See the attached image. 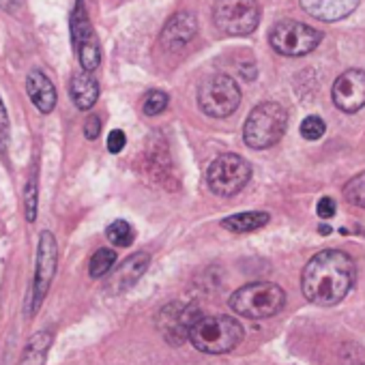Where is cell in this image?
Returning <instances> with one entry per match:
<instances>
[{
  "instance_id": "cell-1",
  "label": "cell",
  "mask_w": 365,
  "mask_h": 365,
  "mask_svg": "<svg viewBox=\"0 0 365 365\" xmlns=\"http://www.w3.org/2000/svg\"><path fill=\"white\" fill-rule=\"evenodd\" d=\"M354 282V262L346 252L324 250L303 269L301 288L307 301L329 307L339 303Z\"/></svg>"
},
{
  "instance_id": "cell-2",
  "label": "cell",
  "mask_w": 365,
  "mask_h": 365,
  "mask_svg": "<svg viewBox=\"0 0 365 365\" xmlns=\"http://www.w3.org/2000/svg\"><path fill=\"white\" fill-rule=\"evenodd\" d=\"M243 339V327L232 316L215 314L200 316L192 327L190 341L196 350L207 354H224L237 348Z\"/></svg>"
},
{
  "instance_id": "cell-3",
  "label": "cell",
  "mask_w": 365,
  "mask_h": 365,
  "mask_svg": "<svg viewBox=\"0 0 365 365\" xmlns=\"http://www.w3.org/2000/svg\"><path fill=\"white\" fill-rule=\"evenodd\" d=\"M286 125H288V114L284 106L275 101L260 103L250 112L245 120L243 140L250 148H256V150L269 148L284 138Z\"/></svg>"
},
{
  "instance_id": "cell-4",
  "label": "cell",
  "mask_w": 365,
  "mask_h": 365,
  "mask_svg": "<svg viewBox=\"0 0 365 365\" xmlns=\"http://www.w3.org/2000/svg\"><path fill=\"white\" fill-rule=\"evenodd\" d=\"M286 303V294L277 284L271 282H254L243 288H239L230 297V307L252 320L271 318L282 312Z\"/></svg>"
},
{
  "instance_id": "cell-5",
  "label": "cell",
  "mask_w": 365,
  "mask_h": 365,
  "mask_svg": "<svg viewBox=\"0 0 365 365\" xmlns=\"http://www.w3.org/2000/svg\"><path fill=\"white\" fill-rule=\"evenodd\" d=\"M250 178H252V168L237 153L220 155L209 165V174H207L209 190L215 196H224V198L239 194L250 182Z\"/></svg>"
},
{
  "instance_id": "cell-6",
  "label": "cell",
  "mask_w": 365,
  "mask_h": 365,
  "mask_svg": "<svg viewBox=\"0 0 365 365\" xmlns=\"http://www.w3.org/2000/svg\"><path fill=\"white\" fill-rule=\"evenodd\" d=\"M213 22L226 35H252L260 24V5L258 0H217Z\"/></svg>"
},
{
  "instance_id": "cell-7",
  "label": "cell",
  "mask_w": 365,
  "mask_h": 365,
  "mask_svg": "<svg viewBox=\"0 0 365 365\" xmlns=\"http://www.w3.org/2000/svg\"><path fill=\"white\" fill-rule=\"evenodd\" d=\"M198 103H200V110L207 116L226 118V116H230L239 108V103H241V88L226 73L211 76L198 88Z\"/></svg>"
},
{
  "instance_id": "cell-8",
  "label": "cell",
  "mask_w": 365,
  "mask_h": 365,
  "mask_svg": "<svg viewBox=\"0 0 365 365\" xmlns=\"http://www.w3.org/2000/svg\"><path fill=\"white\" fill-rule=\"evenodd\" d=\"M320 39L322 33L297 20L277 22L269 35L271 48L282 56H305L318 48Z\"/></svg>"
},
{
  "instance_id": "cell-9",
  "label": "cell",
  "mask_w": 365,
  "mask_h": 365,
  "mask_svg": "<svg viewBox=\"0 0 365 365\" xmlns=\"http://www.w3.org/2000/svg\"><path fill=\"white\" fill-rule=\"evenodd\" d=\"M56 258H58V247L56 239L50 230H43L39 235V247H37V267H35V284H33V312L39 309L43 303L54 273H56Z\"/></svg>"
},
{
  "instance_id": "cell-10",
  "label": "cell",
  "mask_w": 365,
  "mask_h": 365,
  "mask_svg": "<svg viewBox=\"0 0 365 365\" xmlns=\"http://www.w3.org/2000/svg\"><path fill=\"white\" fill-rule=\"evenodd\" d=\"M198 318H200V314H198L196 305L170 303L159 312L157 327L170 344H180V341L190 339L192 327L198 322Z\"/></svg>"
},
{
  "instance_id": "cell-11",
  "label": "cell",
  "mask_w": 365,
  "mask_h": 365,
  "mask_svg": "<svg viewBox=\"0 0 365 365\" xmlns=\"http://www.w3.org/2000/svg\"><path fill=\"white\" fill-rule=\"evenodd\" d=\"M333 103L346 112L354 114L365 108V71L363 69H348L344 71L331 91Z\"/></svg>"
},
{
  "instance_id": "cell-12",
  "label": "cell",
  "mask_w": 365,
  "mask_h": 365,
  "mask_svg": "<svg viewBox=\"0 0 365 365\" xmlns=\"http://www.w3.org/2000/svg\"><path fill=\"white\" fill-rule=\"evenodd\" d=\"M196 33H198L196 16L192 11H178L165 22V26L159 35V43L168 52H178L196 37Z\"/></svg>"
},
{
  "instance_id": "cell-13",
  "label": "cell",
  "mask_w": 365,
  "mask_h": 365,
  "mask_svg": "<svg viewBox=\"0 0 365 365\" xmlns=\"http://www.w3.org/2000/svg\"><path fill=\"white\" fill-rule=\"evenodd\" d=\"M150 256L146 252H138L133 256H129L127 260H123V264L112 273V277L108 279V290L112 294H120L127 292L131 286L138 284V279L144 275V271L148 269Z\"/></svg>"
},
{
  "instance_id": "cell-14",
  "label": "cell",
  "mask_w": 365,
  "mask_h": 365,
  "mask_svg": "<svg viewBox=\"0 0 365 365\" xmlns=\"http://www.w3.org/2000/svg\"><path fill=\"white\" fill-rule=\"evenodd\" d=\"M301 7L320 22H337L359 7V0H301Z\"/></svg>"
},
{
  "instance_id": "cell-15",
  "label": "cell",
  "mask_w": 365,
  "mask_h": 365,
  "mask_svg": "<svg viewBox=\"0 0 365 365\" xmlns=\"http://www.w3.org/2000/svg\"><path fill=\"white\" fill-rule=\"evenodd\" d=\"M26 91H29L31 101L35 103V108L41 114H50L54 110V106H56V88H54L52 80L43 71L35 69V71L29 73Z\"/></svg>"
},
{
  "instance_id": "cell-16",
  "label": "cell",
  "mask_w": 365,
  "mask_h": 365,
  "mask_svg": "<svg viewBox=\"0 0 365 365\" xmlns=\"http://www.w3.org/2000/svg\"><path fill=\"white\" fill-rule=\"evenodd\" d=\"M69 93H71V99H73L76 108L91 110L99 99V84L88 71H78L71 78Z\"/></svg>"
},
{
  "instance_id": "cell-17",
  "label": "cell",
  "mask_w": 365,
  "mask_h": 365,
  "mask_svg": "<svg viewBox=\"0 0 365 365\" xmlns=\"http://www.w3.org/2000/svg\"><path fill=\"white\" fill-rule=\"evenodd\" d=\"M71 39H73V46L76 50L95 39V31H93V24L88 20V14H86V7H84V0H76V9L71 14Z\"/></svg>"
},
{
  "instance_id": "cell-18",
  "label": "cell",
  "mask_w": 365,
  "mask_h": 365,
  "mask_svg": "<svg viewBox=\"0 0 365 365\" xmlns=\"http://www.w3.org/2000/svg\"><path fill=\"white\" fill-rule=\"evenodd\" d=\"M269 224V213H260V211H250V213H237L230 215L222 222V226L230 232H254L262 226Z\"/></svg>"
},
{
  "instance_id": "cell-19",
  "label": "cell",
  "mask_w": 365,
  "mask_h": 365,
  "mask_svg": "<svg viewBox=\"0 0 365 365\" xmlns=\"http://www.w3.org/2000/svg\"><path fill=\"white\" fill-rule=\"evenodd\" d=\"M52 344V333L50 331H39L35 333L24 350V356L20 361V365H46V356Z\"/></svg>"
},
{
  "instance_id": "cell-20",
  "label": "cell",
  "mask_w": 365,
  "mask_h": 365,
  "mask_svg": "<svg viewBox=\"0 0 365 365\" xmlns=\"http://www.w3.org/2000/svg\"><path fill=\"white\" fill-rule=\"evenodd\" d=\"M76 52H78V58H80V65H82L84 71L91 73V71H95L99 67V63H101V50H99L97 37L91 39V41H86V43H82Z\"/></svg>"
},
{
  "instance_id": "cell-21",
  "label": "cell",
  "mask_w": 365,
  "mask_h": 365,
  "mask_svg": "<svg viewBox=\"0 0 365 365\" xmlns=\"http://www.w3.org/2000/svg\"><path fill=\"white\" fill-rule=\"evenodd\" d=\"M106 237H108V241H110V243H114L116 247H127V245H131V243H133L135 232H133V228H131L127 222L118 220V222H112V224L108 226Z\"/></svg>"
},
{
  "instance_id": "cell-22",
  "label": "cell",
  "mask_w": 365,
  "mask_h": 365,
  "mask_svg": "<svg viewBox=\"0 0 365 365\" xmlns=\"http://www.w3.org/2000/svg\"><path fill=\"white\" fill-rule=\"evenodd\" d=\"M344 196L352 207L365 209V172L356 174L354 178H350L344 187Z\"/></svg>"
},
{
  "instance_id": "cell-23",
  "label": "cell",
  "mask_w": 365,
  "mask_h": 365,
  "mask_svg": "<svg viewBox=\"0 0 365 365\" xmlns=\"http://www.w3.org/2000/svg\"><path fill=\"white\" fill-rule=\"evenodd\" d=\"M116 262V254L112 250H99L93 258H91V267H88V273L91 277H103L110 273V269L114 267Z\"/></svg>"
},
{
  "instance_id": "cell-24",
  "label": "cell",
  "mask_w": 365,
  "mask_h": 365,
  "mask_svg": "<svg viewBox=\"0 0 365 365\" xmlns=\"http://www.w3.org/2000/svg\"><path fill=\"white\" fill-rule=\"evenodd\" d=\"M168 108V95L163 91H150L142 101V112L146 116H157Z\"/></svg>"
},
{
  "instance_id": "cell-25",
  "label": "cell",
  "mask_w": 365,
  "mask_h": 365,
  "mask_svg": "<svg viewBox=\"0 0 365 365\" xmlns=\"http://www.w3.org/2000/svg\"><path fill=\"white\" fill-rule=\"evenodd\" d=\"M327 131V125L320 116H307L303 123H301V135L305 140H320Z\"/></svg>"
},
{
  "instance_id": "cell-26",
  "label": "cell",
  "mask_w": 365,
  "mask_h": 365,
  "mask_svg": "<svg viewBox=\"0 0 365 365\" xmlns=\"http://www.w3.org/2000/svg\"><path fill=\"white\" fill-rule=\"evenodd\" d=\"M26 220L35 222L37 220V176L33 174L29 185H26Z\"/></svg>"
},
{
  "instance_id": "cell-27",
  "label": "cell",
  "mask_w": 365,
  "mask_h": 365,
  "mask_svg": "<svg viewBox=\"0 0 365 365\" xmlns=\"http://www.w3.org/2000/svg\"><path fill=\"white\" fill-rule=\"evenodd\" d=\"M7 144H9V116L3 99H0V155L7 153Z\"/></svg>"
},
{
  "instance_id": "cell-28",
  "label": "cell",
  "mask_w": 365,
  "mask_h": 365,
  "mask_svg": "<svg viewBox=\"0 0 365 365\" xmlns=\"http://www.w3.org/2000/svg\"><path fill=\"white\" fill-rule=\"evenodd\" d=\"M125 144H127V138H125V133L120 129L110 131V135H108V150L110 153H114V155L120 153L125 148Z\"/></svg>"
},
{
  "instance_id": "cell-29",
  "label": "cell",
  "mask_w": 365,
  "mask_h": 365,
  "mask_svg": "<svg viewBox=\"0 0 365 365\" xmlns=\"http://www.w3.org/2000/svg\"><path fill=\"white\" fill-rule=\"evenodd\" d=\"M316 213H318V217H322V220L333 217V215H335V200L329 198V196L320 198V200H318V207H316Z\"/></svg>"
},
{
  "instance_id": "cell-30",
  "label": "cell",
  "mask_w": 365,
  "mask_h": 365,
  "mask_svg": "<svg viewBox=\"0 0 365 365\" xmlns=\"http://www.w3.org/2000/svg\"><path fill=\"white\" fill-rule=\"evenodd\" d=\"M99 131H101V120H99V116H88V120H86V125H84V135H86L88 140H97Z\"/></svg>"
},
{
  "instance_id": "cell-31",
  "label": "cell",
  "mask_w": 365,
  "mask_h": 365,
  "mask_svg": "<svg viewBox=\"0 0 365 365\" xmlns=\"http://www.w3.org/2000/svg\"><path fill=\"white\" fill-rule=\"evenodd\" d=\"M22 7V0H0V9L7 14H16Z\"/></svg>"
}]
</instances>
